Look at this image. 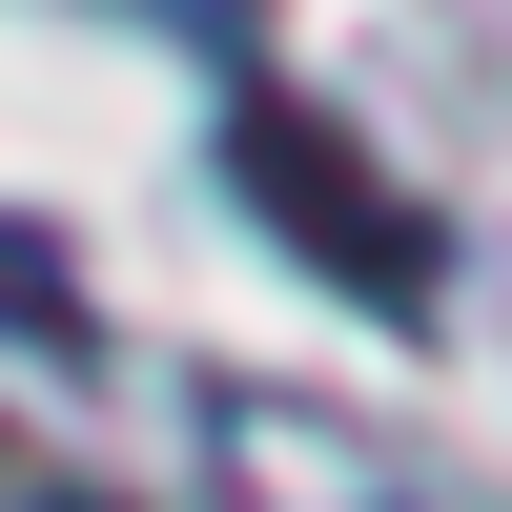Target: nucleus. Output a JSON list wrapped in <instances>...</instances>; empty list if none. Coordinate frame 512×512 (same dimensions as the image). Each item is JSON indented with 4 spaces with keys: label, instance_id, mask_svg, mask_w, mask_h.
<instances>
[{
    "label": "nucleus",
    "instance_id": "1",
    "mask_svg": "<svg viewBox=\"0 0 512 512\" xmlns=\"http://www.w3.org/2000/svg\"><path fill=\"white\" fill-rule=\"evenodd\" d=\"M226 185L267 205V226L308 246L328 287H369L390 328H431V308H451V226H431V205H410V185H390V164H369L328 103H267V82H246V103H226Z\"/></svg>",
    "mask_w": 512,
    "mask_h": 512
},
{
    "label": "nucleus",
    "instance_id": "2",
    "mask_svg": "<svg viewBox=\"0 0 512 512\" xmlns=\"http://www.w3.org/2000/svg\"><path fill=\"white\" fill-rule=\"evenodd\" d=\"M226 492L246 512H410L390 451H349L328 410H287V390H226Z\"/></svg>",
    "mask_w": 512,
    "mask_h": 512
},
{
    "label": "nucleus",
    "instance_id": "3",
    "mask_svg": "<svg viewBox=\"0 0 512 512\" xmlns=\"http://www.w3.org/2000/svg\"><path fill=\"white\" fill-rule=\"evenodd\" d=\"M0 328H21V349H82V287H62V246H41L21 205H0Z\"/></svg>",
    "mask_w": 512,
    "mask_h": 512
},
{
    "label": "nucleus",
    "instance_id": "4",
    "mask_svg": "<svg viewBox=\"0 0 512 512\" xmlns=\"http://www.w3.org/2000/svg\"><path fill=\"white\" fill-rule=\"evenodd\" d=\"M62 512H103V492H62Z\"/></svg>",
    "mask_w": 512,
    "mask_h": 512
}]
</instances>
